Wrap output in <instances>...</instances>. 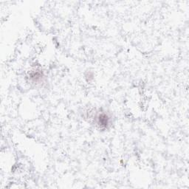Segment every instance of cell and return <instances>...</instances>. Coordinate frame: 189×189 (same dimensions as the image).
I'll use <instances>...</instances> for the list:
<instances>
[{
    "instance_id": "6da1fadb",
    "label": "cell",
    "mask_w": 189,
    "mask_h": 189,
    "mask_svg": "<svg viewBox=\"0 0 189 189\" xmlns=\"http://www.w3.org/2000/svg\"><path fill=\"white\" fill-rule=\"evenodd\" d=\"M98 124L103 126H106L109 124V117L105 114L100 115L98 116Z\"/></svg>"
}]
</instances>
